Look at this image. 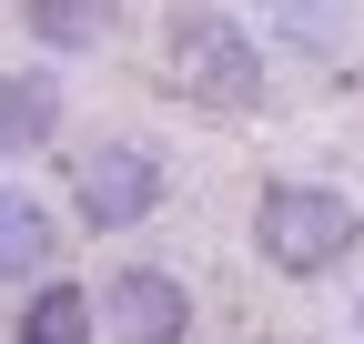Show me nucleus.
Wrapping results in <instances>:
<instances>
[{"instance_id": "f257e3e1", "label": "nucleus", "mask_w": 364, "mask_h": 344, "mask_svg": "<svg viewBox=\"0 0 364 344\" xmlns=\"http://www.w3.org/2000/svg\"><path fill=\"white\" fill-rule=\"evenodd\" d=\"M162 61L182 81V102H203V112H253L263 102V51H253V31L233 11H213V0H182V11L162 21Z\"/></svg>"}, {"instance_id": "f03ea898", "label": "nucleus", "mask_w": 364, "mask_h": 344, "mask_svg": "<svg viewBox=\"0 0 364 344\" xmlns=\"http://www.w3.org/2000/svg\"><path fill=\"white\" fill-rule=\"evenodd\" d=\"M354 233H364V213L334 183H263V203H253V253L273 274H294V284L334 274L354 253Z\"/></svg>"}, {"instance_id": "7ed1b4c3", "label": "nucleus", "mask_w": 364, "mask_h": 344, "mask_svg": "<svg viewBox=\"0 0 364 344\" xmlns=\"http://www.w3.org/2000/svg\"><path fill=\"white\" fill-rule=\"evenodd\" d=\"M162 193H172V183H162V152H152V142H102V152H81V172H71V203H81L91 233L152 223Z\"/></svg>"}, {"instance_id": "20e7f679", "label": "nucleus", "mask_w": 364, "mask_h": 344, "mask_svg": "<svg viewBox=\"0 0 364 344\" xmlns=\"http://www.w3.org/2000/svg\"><path fill=\"white\" fill-rule=\"evenodd\" d=\"M102 334H112V344H182V334H193V294H182V274L122 264V274L102 284Z\"/></svg>"}, {"instance_id": "39448f33", "label": "nucleus", "mask_w": 364, "mask_h": 344, "mask_svg": "<svg viewBox=\"0 0 364 344\" xmlns=\"http://www.w3.org/2000/svg\"><path fill=\"white\" fill-rule=\"evenodd\" d=\"M61 132V81L51 71H11L0 81V162H21Z\"/></svg>"}, {"instance_id": "423d86ee", "label": "nucleus", "mask_w": 364, "mask_h": 344, "mask_svg": "<svg viewBox=\"0 0 364 344\" xmlns=\"http://www.w3.org/2000/svg\"><path fill=\"white\" fill-rule=\"evenodd\" d=\"M61 253V223L41 213L21 183H0V284H21V274H41Z\"/></svg>"}, {"instance_id": "0eeeda50", "label": "nucleus", "mask_w": 364, "mask_h": 344, "mask_svg": "<svg viewBox=\"0 0 364 344\" xmlns=\"http://www.w3.org/2000/svg\"><path fill=\"white\" fill-rule=\"evenodd\" d=\"M21 344H102V294L41 284L31 304H21Z\"/></svg>"}, {"instance_id": "6e6552de", "label": "nucleus", "mask_w": 364, "mask_h": 344, "mask_svg": "<svg viewBox=\"0 0 364 344\" xmlns=\"http://www.w3.org/2000/svg\"><path fill=\"white\" fill-rule=\"evenodd\" d=\"M21 21L41 51H102L112 21H122V0H21Z\"/></svg>"}]
</instances>
